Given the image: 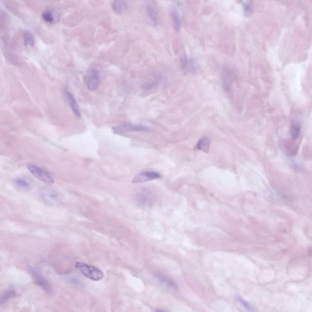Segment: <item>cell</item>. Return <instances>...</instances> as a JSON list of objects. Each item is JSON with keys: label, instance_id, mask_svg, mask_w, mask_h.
<instances>
[{"label": "cell", "instance_id": "3", "mask_svg": "<svg viewBox=\"0 0 312 312\" xmlns=\"http://www.w3.org/2000/svg\"><path fill=\"white\" fill-rule=\"evenodd\" d=\"M29 270L36 285L40 286L47 293L50 294L52 292V287L47 280L32 267L29 266Z\"/></svg>", "mask_w": 312, "mask_h": 312}, {"label": "cell", "instance_id": "9", "mask_svg": "<svg viewBox=\"0 0 312 312\" xmlns=\"http://www.w3.org/2000/svg\"><path fill=\"white\" fill-rule=\"evenodd\" d=\"M41 16L45 22L50 23L58 22L59 20L58 15L52 10L47 9L42 12Z\"/></svg>", "mask_w": 312, "mask_h": 312}, {"label": "cell", "instance_id": "18", "mask_svg": "<svg viewBox=\"0 0 312 312\" xmlns=\"http://www.w3.org/2000/svg\"><path fill=\"white\" fill-rule=\"evenodd\" d=\"M16 295V292L14 290L10 289L7 290L3 293L1 297L0 304L3 303Z\"/></svg>", "mask_w": 312, "mask_h": 312}, {"label": "cell", "instance_id": "5", "mask_svg": "<svg viewBox=\"0 0 312 312\" xmlns=\"http://www.w3.org/2000/svg\"><path fill=\"white\" fill-rule=\"evenodd\" d=\"M147 128L139 125H133L128 124H122L112 127L114 133H123L145 131Z\"/></svg>", "mask_w": 312, "mask_h": 312}, {"label": "cell", "instance_id": "4", "mask_svg": "<svg viewBox=\"0 0 312 312\" xmlns=\"http://www.w3.org/2000/svg\"><path fill=\"white\" fill-rule=\"evenodd\" d=\"M160 174L156 172L147 171L142 172L135 176L132 182L134 183H143L159 178Z\"/></svg>", "mask_w": 312, "mask_h": 312}, {"label": "cell", "instance_id": "11", "mask_svg": "<svg viewBox=\"0 0 312 312\" xmlns=\"http://www.w3.org/2000/svg\"><path fill=\"white\" fill-rule=\"evenodd\" d=\"M57 194L54 192L44 191L41 193V197L43 200L46 203L54 204L57 201Z\"/></svg>", "mask_w": 312, "mask_h": 312}, {"label": "cell", "instance_id": "13", "mask_svg": "<svg viewBox=\"0 0 312 312\" xmlns=\"http://www.w3.org/2000/svg\"><path fill=\"white\" fill-rule=\"evenodd\" d=\"M13 184L18 189L22 190H27L30 187L29 183L25 179L18 177L16 178L13 181Z\"/></svg>", "mask_w": 312, "mask_h": 312}, {"label": "cell", "instance_id": "15", "mask_svg": "<svg viewBox=\"0 0 312 312\" xmlns=\"http://www.w3.org/2000/svg\"><path fill=\"white\" fill-rule=\"evenodd\" d=\"M210 142L207 137H204L199 140L196 145V148L206 152L208 151Z\"/></svg>", "mask_w": 312, "mask_h": 312}, {"label": "cell", "instance_id": "1", "mask_svg": "<svg viewBox=\"0 0 312 312\" xmlns=\"http://www.w3.org/2000/svg\"><path fill=\"white\" fill-rule=\"evenodd\" d=\"M75 267L85 276L93 280H99L104 275L103 272L98 268L84 263L77 262Z\"/></svg>", "mask_w": 312, "mask_h": 312}, {"label": "cell", "instance_id": "10", "mask_svg": "<svg viewBox=\"0 0 312 312\" xmlns=\"http://www.w3.org/2000/svg\"><path fill=\"white\" fill-rule=\"evenodd\" d=\"M65 94L73 113L77 117L80 119L81 118L80 113L73 94L68 90L65 91Z\"/></svg>", "mask_w": 312, "mask_h": 312}, {"label": "cell", "instance_id": "7", "mask_svg": "<svg viewBox=\"0 0 312 312\" xmlns=\"http://www.w3.org/2000/svg\"><path fill=\"white\" fill-rule=\"evenodd\" d=\"M153 4L150 1H147L145 4L147 16L150 23L153 26L157 24V17L155 9Z\"/></svg>", "mask_w": 312, "mask_h": 312}, {"label": "cell", "instance_id": "17", "mask_svg": "<svg viewBox=\"0 0 312 312\" xmlns=\"http://www.w3.org/2000/svg\"><path fill=\"white\" fill-rule=\"evenodd\" d=\"M24 43L26 45L32 46L34 42V37L30 32L26 31L24 32L23 34Z\"/></svg>", "mask_w": 312, "mask_h": 312}, {"label": "cell", "instance_id": "2", "mask_svg": "<svg viewBox=\"0 0 312 312\" xmlns=\"http://www.w3.org/2000/svg\"><path fill=\"white\" fill-rule=\"evenodd\" d=\"M27 168L31 173L36 178L48 185L54 183L52 175L49 172L41 167L34 164H29Z\"/></svg>", "mask_w": 312, "mask_h": 312}, {"label": "cell", "instance_id": "6", "mask_svg": "<svg viewBox=\"0 0 312 312\" xmlns=\"http://www.w3.org/2000/svg\"><path fill=\"white\" fill-rule=\"evenodd\" d=\"M232 73L228 68L224 67L223 68L221 73V78L222 86L224 90L229 91L230 89L232 83Z\"/></svg>", "mask_w": 312, "mask_h": 312}, {"label": "cell", "instance_id": "14", "mask_svg": "<svg viewBox=\"0 0 312 312\" xmlns=\"http://www.w3.org/2000/svg\"><path fill=\"white\" fill-rule=\"evenodd\" d=\"M300 130L301 126L299 123L296 121H292L290 129L292 139L293 140L296 139L300 135Z\"/></svg>", "mask_w": 312, "mask_h": 312}, {"label": "cell", "instance_id": "22", "mask_svg": "<svg viewBox=\"0 0 312 312\" xmlns=\"http://www.w3.org/2000/svg\"><path fill=\"white\" fill-rule=\"evenodd\" d=\"M155 84V83L153 82H149L145 84L143 87L145 89H149L154 86Z\"/></svg>", "mask_w": 312, "mask_h": 312}, {"label": "cell", "instance_id": "23", "mask_svg": "<svg viewBox=\"0 0 312 312\" xmlns=\"http://www.w3.org/2000/svg\"><path fill=\"white\" fill-rule=\"evenodd\" d=\"M311 248H309L308 250V254L309 256H311Z\"/></svg>", "mask_w": 312, "mask_h": 312}, {"label": "cell", "instance_id": "12", "mask_svg": "<svg viewBox=\"0 0 312 312\" xmlns=\"http://www.w3.org/2000/svg\"><path fill=\"white\" fill-rule=\"evenodd\" d=\"M112 7L115 12L119 14H121L126 9L127 5L124 1L115 0L112 3Z\"/></svg>", "mask_w": 312, "mask_h": 312}, {"label": "cell", "instance_id": "19", "mask_svg": "<svg viewBox=\"0 0 312 312\" xmlns=\"http://www.w3.org/2000/svg\"><path fill=\"white\" fill-rule=\"evenodd\" d=\"M158 277L159 280L162 282L166 283L168 285L171 286L174 288H177V285L175 282L171 279L161 275H158Z\"/></svg>", "mask_w": 312, "mask_h": 312}, {"label": "cell", "instance_id": "8", "mask_svg": "<svg viewBox=\"0 0 312 312\" xmlns=\"http://www.w3.org/2000/svg\"><path fill=\"white\" fill-rule=\"evenodd\" d=\"M87 78V86L88 89L92 91L95 90L99 83V77L98 73L94 70L92 71Z\"/></svg>", "mask_w": 312, "mask_h": 312}, {"label": "cell", "instance_id": "20", "mask_svg": "<svg viewBox=\"0 0 312 312\" xmlns=\"http://www.w3.org/2000/svg\"><path fill=\"white\" fill-rule=\"evenodd\" d=\"M180 62L182 69H185L187 66L188 64V60L186 55H184L181 58Z\"/></svg>", "mask_w": 312, "mask_h": 312}, {"label": "cell", "instance_id": "16", "mask_svg": "<svg viewBox=\"0 0 312 312\" xmlns=\"http://www.w3.org/2000/svg\"><path fill=\"white\" fill-rule=\"evenodd\" d=\"M172 17L174 28L175 31L178 32L180 26V20L178 12L176 9H173L172 12Z\"/></svg>", "mask_w": 312, "mask_h": 312}, {"label": "cell", "instance_id": "21", "mask_svg": "<svg viewBox=\"0 0 312 312\" xmlns=\"http://www.w3.org/2000/svg\"><path fill=\"white\" fill-rule=\"evenodd\" d=\"M238 299L239 301L242 303L244 307L248 310H251V307L250 305L247 302H246L240 297H239Z\"/></svg>", "mask_w": 312, "mask_h": 312}]
</instances>
